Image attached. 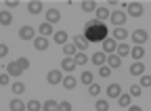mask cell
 Masks as SVG:
<instances>
[{
  "label": "cell",
  "mask_w": 151,
  "mask_h": 111,
  "mask_svg": "<svg viewBox=\"0 0 151 111\" xmlns=\"http://www.w3.org/2000/svg\"><path fill=\"white\" fill-rule=\"evenodd\" d=\"M141 92H143V86H141V84H132L130 90H128V95L134 99V97H141Z\"/></svg>",
  "instance_id": "31"
},
{
  "label": "cell",
  "mask_w": 151,
  "mask_h": 111,
  "mask_svg": "<svg viewBox=\"0 0 151 111\" xmlns=\"http://www.w3.org/2000/svg\"><path fill=\"white\" fill-rule=\"evenodd\" d=\"M107 65L111 69H118L122 65V57H120V54H109V57H107Z\"/></svg>",
  "instance_id": "21"
},
{
  "label": "cell",
  "mask_w": 151,
  "mask_h": 111,
  "mask_svg": "<svg viewBox=\"0 0 151 111\" xmlns=\"http://www.w3.org/2000/svg\"><path fill=\"white\" fill-rule=\"evenodd\" d=\"M44 107V103H40V101H36V99H32L29 103H27V111H40Z\"/></svg>",
  "instance_id": "32"
},
{
  "label": "cell",
  "mask_w": 151,
  "mask_h": 111,
  "mask_svg": "<svg viewBox=\"0 0 151 111\" xmlns=\"http://www.w3.org/2000/svg\"><path fill=\"white\" fill-rule=\"evenodd\" d=\"M59 111H71L69 101H61V103H59Z\"/></svg>",
  "instance_id": "40"
},
{
  "label": "cell",
  "mask_w": 151,
  "mask_h": 111,
  "mask_svg": "<svg viewBox=\"0 0 151 111\" xmlns=\"http://www.w3.org/2000/svg\"><path fill=\"white\" fill-rule=\"evenodd\" d=\"M126 13H128V17H134V19H139V17H143V4H141V2H128Z\"/></svg>",
  "instance_id": "3"
},
{
  "label": "cell",
  "mask_w": 151,
  "mask_h": 111,
  "mask_svg": "<svg viewBox=\"0 0 151 111\" xmlns=\"http://www.w3.org/2000/svg\"><path fill=\"white\" fill-rule=\"evenodd\" d=\"M107 57H109V54H105V52H94L92 54V63L103 67V65H107Z\"/></svg>",
  "instance_id": "16"
},
{
  "label": "cell",
  "mask_w": 151,
  "mask_h": 111,
  "mask_svg": "<svg viewBox=\"0 0 151 111\" xmlns=\"http://www.w3.org/2000/svg\"><path fill=\"white\" fill-rule=\"evenodd\" d=\"M46 82L48 84H59V82H63V76H61V71L59 69H50L48 73H46Z\"/></svg>",
  "instance_id": "6"
},
{
  "label": "cell",
  "mask_w": 151,
  "mask_h": 111,
  "mask_svg": "<svg viewBox=\"0 0 151 111\" xmlns=\"http://www.w3.org/2000/svg\"><path fill=\"white\" fill-rule=\"evenodd\" d=\"M147 38H149V34L145 29H134V32H132V42H134L137 46H143L147 42Z\"/></svg>",
  "instance_id": "4"
},
{
  "label": "cell",
  "mask_w": 151,
  "mask_h": 111,
  "mask_svg": "<svg viewBox=\"0 0 151 111\" xmlns=\"http://www.w3.org/2000/svg\"><path fill=\"white\" fill-rule=\"evenodd\" d=\"M126 17H128V13H124L122 9H118V11H113L111 13V23H113V27H124V23H126Z\"/></svg>",
  "instance_id": "2"
},
{
  "label": "cell",
  "mask_w": 151,
  "mask_h": 111,
  "mask_svg": "<svg viewBox=\"0 0 151 111\" xmlns=\"http://www.w3.org/2000/svg\"><path fill=\"white\" fill-rule=\"evenodd\" d=\"M59 19H61V13L57 11V9H48V11H46V23L52 25V23H57Z\"/></svg>",
  "instance_id": "13"
},
{
  "label": "cell",
  "mask_w": 151,
  "mask_h": 111,
  "mask_svg": "<svg viewBox=\"0 0 151 111\" xmlns=\"http://www.w3.org/2000/svg\"><path fill=\"white\" fill-rule=\"evenodd\" d=\"M99 76H101V78H109V76H111V67H109V65L99 67Z\"/></svg>",
  "instance_id": "38"
},
{
  "label": "cell",
  "mask_w": 151,
  "mask_h": 111,
  "mask_svg": "<svg viewBox=\"0 0 151 111\" xmlns=\"http://www.w3.org/2000/svg\"><path fill=\"white\" fill-rule=\"evenodd\" d=\"M130 73H132V76H145V65L141 63V61H134V63H132L130 65Z\"/></svg>",
  "instance_id": "14"
},
{
  "label": "cell",
  "mask_w": 151,
  "mask_h": 111,
  "mask_svg": "<svg viewBox=\"0 0 151 111\" xmlns=\"http://www.w3.org/2000/svg\"><path fill=\"white\" fill-rule=\"evenodd\" d=\"M25 109H27V105L21 99H13L11 101V111H25Z\"/></svg>",
  "instance_id": "25"
},
{
  "label": "cell",
  "mask_w": 151,
  "mask_h": 111,
  "mask_svg": "<svg viewBox=\"0 0 151 111\" xmlns=\"http://www.w3.org/2000/svg\"><path fill=\"white\" fill-rule=\"evenodd\" d=\"M107 32L109 29H107L105 23H101L97 19H90L86 23V27H84V38L88 42H105L107 40Z\"/></svg>",
  "instance_id": "1"
},
{
  "label": "cell",
  "mask_w": 151,
  "mask_h": 111,
  "mask_svg": "<svg viewBox=\"0 0 151 111\" xmlns=\"http://www.w3.org/2000/svg\"><path fill=\"white\" fill-rule=\"evenodd\" d=\"M11 23H13V15H11L9 11H2V15H0V25L6 27V25H11Z\"/></svg>",
  "instance_id": "26"
},
{
  "label": "cell",
  "mask_w": 151,
  "mask_h": 111,
  "mask_svg": "<svg viewBox=\"0 0 151 111\" xmlns=\"http://www.w3.org/2000/svg\"><path fill=\"white\" fill-rule=\"evenodd\" d=\"M76 63H78V65L88 63V54H86V52H78V54H76Z\"/></svg>",
  "instance_id": "37"
},
{
  "label": "cell",
  "mask_w": 151,
  "mask_h": 111,
  "mask_svg": "<svg viewBox=\"0 0 151 111\" xmlns=\"http://www.w3.org/2000/svg\"><path fill=\"white\" fill-rule=\"evenodd\" d=\"M118 103H120V107H132V97L130 95H122L118 99Z\"/></svg>",
  "instance_id": "33"
},
{
  "label": "cell",
  "mask_w": 151,
  "mask_h": 111,
  "mask_svg": "<svg viewBox=\"0 0 151 111\" xmlns=\"http://www.w3.org/2000/svg\"><path fill=\"white\" fill-rule=\"evenodd\" d=\"M130 50H132V48H130L126 42H120V44H118V52H116V54H120V57H126V54H130Z\"/></svg>",
  "instance_id": "28"
},
{
  "label": "cell",
  "mask_w": 151,
  "mask_h": 111,
  "mask_svg": "<svg viewBox=\"0 0 151 111\" xmlns=\"http://www.w3.org/2000/svg\"><path fill=\"white\" fill-rule=\"evenodd\" d=\"M71 42L78 46V50H80V52H86V48H88V44H90V42L84 38V36H73V40H71Z\"/></svg>",
  "instance_id": "11"
},
{
  "label": "cell",
  "mask_w": 151,
  "mask_h": 111,
  "mask_svg": "<svg viewBox=\"0 0 151 111\" xmlns=\"http://www.w3.org/2000/svg\"><path fill=\"white\" fill-rule=\"evenodd\" d=\"M6 54H9V46L2 42V44H0V57H6Z\"/></svg>",
  "instance_id": "43"
},
{
  "label": "cell",
  "mask_w": 151,
  "mask_h": 111,
  "mask_svg": "<svg viewBox=\"0 0 151 111\" xmlns=\"http://www.w3.org/2000/svg\"><path fill=\"white\" fill-rule=\"evenodd\" d=\"M94 107H97V111H109V101L107 99H97Z\"/></svg>",
  "instance_id": "30"
},
{
  "label": "cell",
  "mask_w": 151,
  "mask_h": 111,
  "mask_svg": "<svg viewBox=\"0 0 151 111\" xmlns=\"http://www.w3.org/2000/svg\"><path fill=\"white\" fill-rule=\"evenodd\" d=\"M34 48H36V50H46V48H48V38H44V36H36Z\"/></svg>",
  "instance_id": "15"
},
{
  "label": "cell",
  "mask_w": 151,
  "mask_h": 111,
  "mask_svg": "<svg viewBox=\"0 0 151 111\" xmlns=\"http://www.w3.org/2000/svg\"><path fill=\"white\" fill-rule=\"evenodd\" d=\"M141 86L149 88V86H151V76H143V78H141Z\"/></svg>",
  "instance_id": "42"
},
{
  "label": "cell",
  "mask_w": 151,
  "mask_h": 111,
  "mask_svg": "<svg viewBox=\"0 0 151 111\" xmlns=\"http://www.w3.org/2000/svg\"><path fill=\"white\" fill-rule=\"evenodd\" d=\"M94 19L101 21V23H105V19H111L109 9H107V6H99V9H97V13H94Z\"/></svg>",
  "instance_id": "9"
},
{
  "label": "cell",
  "mask_w": 151,
  "mask_h": 111,
  "mask_svg": "<svg viewBox=\"0 0 151 111\" xmlns=\"http://www.w3.org/2000/svg\"><path fill=\"white\" fill-rule=\"evenodd\" d=\"M13 92H15L17 97L23 95V92H25V84L23 82H13Z\"/></svg>",
  "instance_id": "34"
},
{
  "label": "cell",
  "mask_w": 151,
  "mask_h": 111,
  "mask_svg": "<svg viewBox=\"0 0 151 111\" xmlns=\"http://www.w3.org/2000/svg\"><path fill=\"white\" fill-rule=\"evenodd\" d=\"M63 52H65V57H76L80 50H78V46H76L73 42H67V44L63 46Z\"/></svg>",
  "instance_id": "22"
},
{
  "label": "cell",
  "mask_w": 151,
  "mask_h": 111,
  "mask_svg": "<svg viewBox=\"0 0 151 111\" xmlns=\"http://www.w3.org/2000/svg\"><path fill=\"white\" fill-rule=\"evenodd\" d=\"M9 80H11V76H9L6 71H4V73H0V84H2V86H6V84H9Z\"/></svg>",
  "instance_id": "41"
},
{
  "label": "cell",
  "mask_w": 151,
  "mask_h": 111,
  "mask_svg": "<svg viewBox=\"0 0 151 111\" xmlns=\"http://www.w3.org/2000/svg\"><path fill=\"white\" fill-rule=\"evenodd\" d=\"M76 67H78V63H76V57H65V59L61 61V69L67 71V73H71Z\"/></svg>",
  "instance_id": "8"
},
{
  "label": "cell",
  "mask_w": 151,
  "mask_h": 111,
  "mask_svg": "<svg viewBox=\"0 0 151 111\" xmlns=\"http://www.w3.org/2000/svg\"><path fill=\"white\" fill-rule=\"evenodd\" d=\"M130 57L134 59V61H141V59L145 57V48H143V46H137V44H134V46H132V50H130Z\"/></svg>",
  "instance_id": "20"
},
{
  "label": "cell",
  "mask_w": 151,
  "mask_h": 111,
  "mask_svg": "<svg viewBox=\"0 0 151 111\" xmlns=\"http://www.w3.org/2000/svg\"><path fill=\"white\" fill-rule=\"evenodd\" d=\"M80 82H84L86 86H90V84H94V82H92V73H90V71H84V73H82V76H80Z\"/></svg>",
  "instance_id": "36"
},
{
  "label": "cell",
  "mask_w": 151,
  "mask_h": 111,
  "mask_svg": "<svg viewBox=\"0 0 151 111\" xmlns=\"http://www.w3.org/2000/svg\"><path fill=\"white\" fill-rule=\"evenodd\" d=\"M67 40H69V34L67 32H55V36H52V42L55 44H61V46H65Z\"/></svg>",
  "instance_id": "12"
},
{
  "label": "cell",
  "mask_w": 151,
  "mask_h": 111,
  "mask_svg": "<svg viewBox=\"0 0 151 111\" xmlns=\"http://www.w3.org/2000/svg\"><path fill=\"white\" fill-rule=\"evenodd\" d=\"M6 73H9V76H21L23 69L19 67V63H17V61H13V63H9V65H6Z\"/></svg>",
  "instance_id": "18"
},
{
  "label": "cell",
  "mask_w": 151,
  "mask_h": 111,
  "mask_svg": "<svg viewBox=\"0 0 151 111\" xmlns=\"http://www.w3.org/2000/svg\"><path fill=\"white\" fill-rule=\"evenodd\" d=\"M97 9H99L97 2H92V0H84V2H82V11L88 13V15H90V13H97Z\"/></svg>",
  "instance_id": "24"
},
{
  "label": "cell",
  "mask_w": 151,
  "mask_h": 111,
  "mask_svg": "<svg viewBox=\"0 0 151 111\" xmlns=\"http://www.w3.org/2000/svg\"><path fill=\"white\" fill-rule=\"evenodd\" d=\"M17 63H19V67H21L23 71H25V69L29 67V61H27L25 57H19V59H17Z\"/></svg>",
  "instance_id": "39"
},
{
  "label": "cell",
  "mask_w": 151,
  "mask_h": 111,
  "mask_svg": "<svg viewBox=\"0 0 151 111\" xmlns=\"http://www.w3.org/2000/svg\"><path fill=\"white\" fill-rule=\"evenodd\" d=\"M76 84H78V80H76L73 76H67V78H63V86H65L67 90H73V88H76Z\"/></svg>",
  "instance_id": "29"
},
{
  "label": "cell",
  "mask_w": 151,
  "mask_h": 111,
  "mask_svg": "<svg viewBox=\"0 0 151 111\" xmlns=\"http://www.w3.org/2000/svg\"><path fill=\"white\" fill-rule=\"evenodd\" d=\"M103 52H105V54H116V52H118V42L113 40V38H107V40L103 42Z\"/></svg>",
  "instance_id": "7"
},
{
  "label": "cell",
  "mask_w": 151,
  "mask_h": 111,
  "mask_svg": "<svg viewBox=\"0 0 151 111\" xmlns=\"http://www.w3.org/2000/svg\"><path fill=\"white\" fill-rule=\"evenodd\" d=\"M42 111H59V103H57L55 99H48V101H44Z\"/></svg>",
  "instance_id": "27"
},
{
  "label": "cell",
  "mask_w": 151,
  "mask_h": 111,
  "mask_svg": "<svg viewBox=\"0 0 151 111\" xmlns=\"http://www.w3.org/2000/svg\"><path fill=\"white\" fill-rule=\"evenodd\" d=\"M19 38L21 40H36V29L32 25H23L19 29Z\"/></svg>",
  "instance_id": "5"
},
{
  "label": "cell",
  "mask_w": 151,
  "mask_h": 111,
  "mask_svg": "<svg viewBox=\"0 0 151 111\" xmlns=\"http://www.w3.org/2000/svg\"><path fill=\"white\" fill-rule=\"evenodd\" d=\"M38 32H40V36H44V38H48V36L52 34V25L44 21V23H40V25H38ZM52 36H55V34H52Z\"/></svg>",
  "instance_id": "23"
},
{
  "label": "cell",
  "mask_w": 151,
  "mask_h": 111,
  "mask_svg": "<svg viewBox=\"0 0 151 111\" xmlns=\"http://www.w3.org/2000/svg\"><path fill=\"white\" fill-rule=\"evenodd\" d=\"M27 13H29V15L42 13V2H38V0H32V2H27Z\"/></svg>",
  "instance_id": "19"
},
{
  "label": "cell",
  "mask_w": 151,
  "mask_h": 111,
  "mask_svg": "<svg viewBox=\"0 0 151 111\" xmlns=\"http://www.w3.org/2000/svg\"><path fill=\"white\" fill-rule=\"evenodd\" d=\"M19 2H17V0H6V9H15Z\"/></svg>",
  "instance_id": "44"
},
{
  "label": "cell",
  "mask_w": 151,
  "mask_h": 111,
  "mask_svg": "<svg viewBox=\"0 0 151 111\" xmlns=\"http://www.w3.org/2000/svg\"><path fill=\"white\" fill-rule=\"evenodd\" d=\"M128 111H143L141 107H137V105H132V107H128Z\"/></svg>",
  "instance_id": "45"
},
{
  "label": "cell",
  "mask_w": 151,
  "mask_h": 111,
  "mask_svg": "<svg viewBox=\"0 0 151 111\" xmlns=\"http://www.w3.org/2000/svg\"><path fill=\"white\" fill-rule=\"evenodd\" d=\"M88 95H90V97H99V95H101V86H99V84H90V86H88Z\"/></svg>",
  "instance_id": "35"
},
{
  "label": "cell",
  "mask_w": 151,
  "mask_h": 111,
  "mask_svg": "<svg viewBox=\"0 0 151 111\" xmlns=\"http://www.w3.org/2000/svg\"><path fill=\"white\" fill-rule=\"evenodd\" d=\"M111 38L116 40V42H124V40L128 38V32H126L124 27H116V29H113V36H111Z\"/></svg>",
  "instance_id": "17"
},
{
  "label": "cell",
  "mask_w": 151,
  "mask_h": 111,
  "mask_svg": "<svg viewBox=\"0 0 151 111\" xmlns=\"http://www.w3.org/2000/svg\"><path fill=\"white\" fill-rule=\"evenodd\" d=\"M122 95H124V92H122L120 84H109V86H107V97H109V99H120Z\"/></svg>",
  "instance_id": "10"
}]
</instances>
